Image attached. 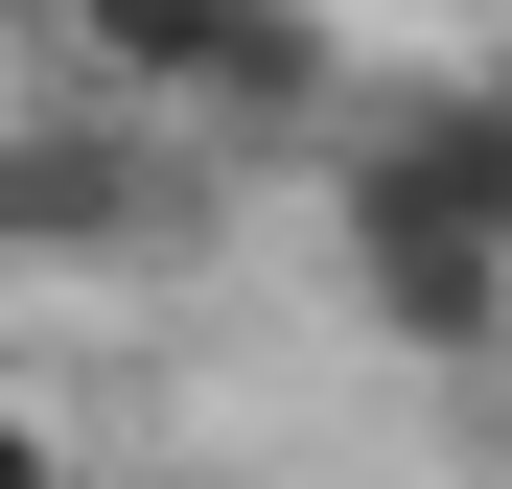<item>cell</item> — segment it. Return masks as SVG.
<instances>
[{"mask_svg": "<svg viewBox=\"0 0 512 489\" xmlns=\"http://www.w3.org/2000/svg\"><path fill=\"white\" fill-rule=\"evenodd\" d=\"M326 210H350V303L396 326V350H512V257H489V233L373 210V187H326Z\"/></svg>", "mask_w": 512, "mask_h": 489, "instance_id": "3957f363", "label": "cell"}, {"mask_svg": "<svg viewBox=\"0 0 512 489\" xmlns=\"http://www.w3.org/2000/svg\"><path fill=\"white\" fill-rule=\"evenodd\" d=\"M0 489H94V466H70V420H47V396H0Z\"/></svg>", "mask_w": 512, "mask_h": 489, "instance_id": "277c9868", "label": "cell"}, {"mask_svg": "<svg viewBox=\"0 0 512 489\" xmlns=\"http://www.w3.org/2000/svg\"><path fill=\"white\" fill-rule=\"evenodd\" d=\"M0 24H24V47H47V0H0Z\"/></svg>", "mask_w": 512, "mask_h": 489, "instance_id": "5b68a950", "label": "cell"}, {"mask_svg": "<svg viewBox=\"0 0 512 489\" xmlns=\"http://www.w3.org/2000/svg\"><path fill=\"white\" fill-rule=\"evenodd\" d=\"M187 233H210V187H187L163 117H117V94H24L0 117V280H140Z\"/></svg>", "mask_w": 512, "mask_h": 489, "instance_id": "6da1fadb", "label": "cell"}, {"mask_svg": "<svg viewBox=\"0 0 512 489\" xmlns=\"http://www.w3.org/2000/svg\"><path fill=\"white\" fill-rule=\"evenodd\" d=\"M326 187H373V210H443V233H489V257H512V70H419V94H350Z\"/></svg>", "mask_w": 512, "mask_h": 489, "instance_id": "7a4b0ae2", "label": "cell"}]
</instances>
